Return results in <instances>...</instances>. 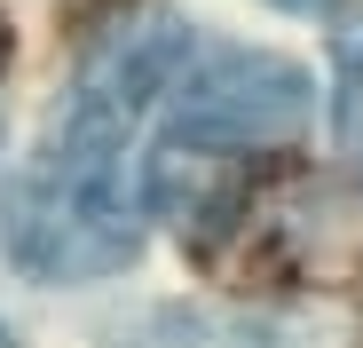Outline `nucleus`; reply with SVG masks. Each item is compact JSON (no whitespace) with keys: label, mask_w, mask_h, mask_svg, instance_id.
<instances>
[{"label":"nucleus","mask_w":363,"mask_h":348,"mask_svg":"<svg viewBox=\"0 0 363 348\" xmlns=\"http://www.w3.org/2000/svg\"><path fill=\"white\" fill-rule=\"evenodd\" d=\"M182 55H190V32L166 9H135L87 40L72 95L55 103V127L40 135L16 183V214H9L16 269L48 285H79L135 261L143 246L135 143H143V111L158 103Z\"/></svg>","instance_id":"nucleus-1"},{"label":"nucleus","mask_w":363,"mask_h":348,"mask_svg":"<svg viewBox=\"0 0 363 348\" xmlns=\"http://www.w3.org/2000/svg\"><path fill=\"white\" fill-rule=\"evenodd\" d=\"M277 9H292V16H316V9H332V0H277Z\"/></svg>","instance_id":"nucleus-5"},{"label":"nucleus","mask_w":363,"mask_h":348,"mask_svg":"<svg viewBox=\"0 0 363 348\" xmlns=\"http://www.w3.org/2000/svg\"><path fill=\"white\" fill-rule=\"evenodd\" d=\"M103 348H347V325L316 309H150L118 325Z\"/></svg>","instance_id":"nucleus-3"},{"label":"nucleus","mask_w":363,"mask_h":348,"mask_svg":"<svg viewBox=\"0 0 363 348\" xmlns=\"http://www.w3.org/2000/svg\"><path fill=\"white\" fill-rule=\"evenodd\" d=\"M0 348H16V340H9V325H0Z\"/></svg>","instance_id":"nucleus-7"},{"label":"nucleus","mask_w":363,"mask_h":348,"mask_svg":"<svg viewBox=\"0 0 363 348\" xmlns=\"http://www.w3.org/2000/svg\"><path fill=\"white\" fill-rule=\"evenodd\" d=\"M308 72L284 64V55H206V64L182 80L174 111H166V143L158 158H261L284 151L308 127Z\"/></svg>","instance_id":"nucleus-2"},{"label":"nucleus","mask_w":363,"mask_h":348,"mask_svg":"<svg viewBox=\"0 0 363 348\" xmlns=\"http://www.w3.org/2000/svg\"><path fill=\"white\" fill-rule=\"evenodd\" d=\"M332 119H340V158L363 183V40L340 55V95H332Z\"/></svg>","instance_id":"nucleus-4"},{"label":"nucleus","mask_w":363,"mask_h":348,"mask_svg":"<svg viewBox=\"0 0 363 348\" xmlns=\"http://www.w3.org/2000/svg\"><path fill=\"white\" fill-rule=\"evenodd\" d=\"M0 64H9V16H0Z\"/></svg>","instance_id":"nucleus-6"}]
</instances>
